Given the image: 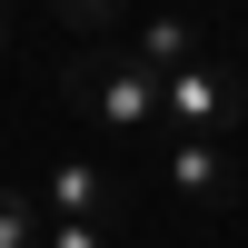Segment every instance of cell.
<instances>
[{
	"label": "cell",
	"mask_w": 248,
	"mask_h": 248,
	"mask_svg": "<svg viewBox=\"0 0 248 248\" xmlns=\"http://www.w3.org/2000/svg\"><path fill=\"white\" fill-rule=\"evenodd\" d=\"M248 119V70H229V60L199 50L189 70L159 79V139H229Z\"/></svg>",
	"instance_id": "obj_1"
},
{
	"label": "cell",
	"mask_w": 248,
	"mask_h": 248,
	"mask_svg": "<svg viewBox=\"0 0 248 248\" xmlns=\"http://www.w3.org/2000/svg\"><path fill=\"white\" fill-rule=\"evenodd\" d=\"M70 99H79V119H90L99 139H159V79L139 70L129 50L79 60V70H70Z\"/></svg>",
	"instance_id": "obj_2"
},
{
	"label": "cell",
	"mask_w": 248,
	"mask_h": 248,
	"mask_svg": "<svg viewBox=\"0 0 248 248\" xmlns=\"http://www.w3.org/2000/svg\"><path fill=\"white\" fill-rule=\"evenodd\" d=\"M109 209H119V179L99 169L90 149H70L40 179V218H50V229H109Z\"/></svg>",
	"instance_id": "obj_3"
},
{
	"label": "cell",
	"mask_w": 248,
	"mask_h": 248,
	"mask_svg": "<svg viewBox=\"0 0 248 248\" xmlns=\"http://www.w3.org/2000/svg\"><path fill=\"white\" fill-rule=\"evenodd\" d=\"M159 169H169V199L189 218H209V209L238 199V159L218 149V139H159Z\"/></svg>",
	"instance_id": "obj_4"
},
{
	"label": "cell",
	"mask_w": 248,
	"mask_h": 248,
	"mask_svg": "<svg viewBox=\"0 0 248 248\" xmlns=\"http://www.w3.org/2000/svg\"><path fill=\"white\" fill-rule=\"evenodd\" d=\"M129 60H139L149 79H169V70H189V60H199V20H189V10H159V20H139V40H129Z\"/></svg>",
	"instance_id": "obj_5"
},
{
	"label": "cell",
	"mask_w": 248,
	"mask_h": 248,
	"mask_svg": "<svg viewBox=\"0 0 248 248\" xmlns=\"http://www.w3.org/2000/svg\"><path fill=\"white\" fill-rule=\"evenodd\" d=\"M40 229H50L40 199H30V189H0V248H40Z\"/></svg>",
	"instance_id": "obj_6"
},
{
	"label": "cell",
	"mask_w": 248,
	"mask_h": 248,
	"mask_svg": "<svg viewBox=\"0 0 248 248\" xmlns=\"http://www.w3.org/2000/svg\"><path fill=\"white\" fill-rule=\"evenodd\" d=\"M40 10H50L60 30H109V20L129 10V0H40Z\"/></svg>",
	"instance_id": "obj_7"
},
{
	"label": "cell",
	"mask_w": 248,
	"mask_h": 248,
	"mask_svg": "<svg viewBox=\"0 0 248 248\" xmlns=\"http://www.w3.org/2000/svg\"><path fill=\"white\" fill-rule=\"evenodd\" d=\"M40 248H109V229H40Z\"/></svg>",
	"instance_id": "obj_8"
},
{
	"label": "cell",
	"mask_w": 248,
	"mask_h": 248,
	"mask_svg": "<svg viewBox=\"0 0 248 248\" xmlns=\"http://www.w3.org/2000/svg\"><path fill=\"white\" fill-rule=\"evenodd\" d=\"M0 50H10V0H0Z\"/></svg>",
	"instance_id": "obj_9"
}]
</instances>
